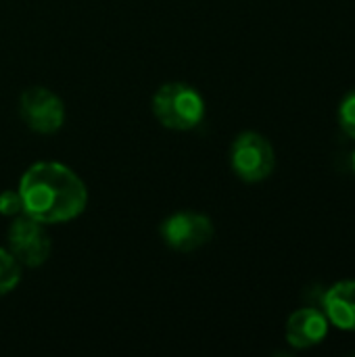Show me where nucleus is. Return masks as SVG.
<instances>
[{
    "label": "nucleus",
    "instance_id": "nucleus-9",
    "mask_svg": "<svg viewBox=\"0 0 355 357\" xmlns=\"http://www.w3.org/2000/svg\"><path fill=\"white\" fill-rule=\"evenodd\" d=\"M21 282V266L19 261L0 247V297L8 295Z\"/></svg>",
    "mask_w": 355,
    "mask_h": 357
},
{
    "label": "nucleus",
    "instance_id": "nucleus-10",
    "mask_svg": "<svg viewBox=\"0 0 355 357\" xmlns=\"http://www.w3.org/2000/svg\"><path fill=\"white\" fill-rule=\"evenodd\" d=\"M339 126L349 138L355 140V88L343 96L339 105Z\"/></svg>",
    "mask_w": 355,
    "mask_h": 357
},
{
    "label": "nucleus",
    "instance_id": "nucleus-5",
    "mask_svg": "<svg viewBox=\"0 0 355 357\" xmlns=\"http://www.w3.org/2000/svg\"><path fill=\"white\" fill-rule=\"evenodd\" d=\"M8 253L25 268H40L48 261L52 243L44 230V224L31 220L29 215H17L8 228Z\"/></svg>",
    "mask_w": 355,
    "mask_h": 357
},
{
    "label": "nucleus",
    "instance_id": "nucleus-12",
    "mask_svg": "<svg viewBox=\"0 0 355 357\" xmlns=\"http://www.w3.org/2000/svg\"><path fill=\"white\" fill-rule=\"evenodd\" d=\"M354 172H355V153H354Z\"/></svg>",
    "mask_w": 355,
    "mask_h": 357
},
{
    "label": "nucleus",
    "instance_id": "nucleus-3",
    "mask_svg": "<svg viewBox=\"0 0 355 357\" xmlns=\"http://www.w3.org/2000/svg\"><path fill=\"white\" fill-rule=\"evenodd\" d=\"M230 167L247 184L264 182L276 167V153L272 142L257 132H243L230 146Z\"/></svg>",
    "mask_w": 355,
    "mask_h": 357
},
{
    "label": "nucleus",
    "instance_id": "nucleus-8",
    "mask_svg": "<svg viewBox=\"0 0 355 357\" xmlns=\"http://www.w3.org/2000/svg\"><path fill=\"white\" fill-rule=\"evenodd\" d=\"M322 307L328 324L345 333H355V280L333 284L322 297Z\"/></svg>",
    "mask_w": 355,
    "mask_h": 357
},
{
    "label": "nucleus",
    "instance_id": "nucleus-7",
    "mask_svg": "<svg viewBox=\"0 0 355 357\" xmlns=\"http://www.w3.org/2000/svg\"><path fill=\"white\" fill-rule=\"evenodd\" d=\"M287 341L295 349H310L320 345L328 335V318L316 307H303L287 320Z\"/></svg>",
    "mask_w": 355,
    "mask_h": 357
},
{
    "label": "nucleus",
    "instance_id": "nucleus-6",
    "mask_svg": "<svg viewBox=\"0 0 355 357\" xmlns=\"http://www.w3.org/2000/svg\"><path fill=\"white\" fill-rule=\"evenodd\" d=\"M19 115L31 132L54 134L65 123V105L52 90L31 86L19 98Z\"/></svg>",
    "mask_w": 355,
    "mask_h": 357
},
{
    "label": "nucleus",
    "instance_id": "nucleus-2",
    "mask_svg": "<svg viewBox=\"0 0 355 357\" xmlns=\"http://www.w3.org/2000/svg\"><path fill=\"white\" fill-rule=\"evenodd\" d=\"M153 115L157 121L174 132L195 130L205 117V100L188 84L169 82L163 84L153 96Z\"/></svg>",
    "mask_w": 355,
    "mask_h": 357
},
{
    "label": "nucleus",
    "instance_id": "nucleus-1",
    "mask_svg": "<svg viewBox=\"0 0 355 357\" xmlns=\"http://www.w3.org/2000/svg\"><path fill=\"white\" fill-rule=\"evenodd\" d=\"M19 195L25 215L44 226L71 222L88 205V188L82 178L67 165L52 161L31 165L19 182Z\"/></svg>",
    "mask_w": 355,
    "mask_h": 357
},
{
    "label": "nucleus",
    "instance_id": "nucleus-11",
    "mask_svg": "<svg viewBox=\"0 0 355 357\" xmlns=\"http://www.w3.org/2000/svg\"><path fill=\"white\" fill-rule=\"evenodd\" d=\"M23 199L19 190H2L0 192V215L6 218H17L23 215Z\"/></svg>",
    "mask_w": 355,
    "mask_h": 357
},
{
    "label": "nucleus",
    "instance_id": "nucleus-4",
    "mask_svg": "<svg viewBox=\"0 0 355 357\" xmlns=\"http://www.w3.org/2000/svg\"><path fill=\"white\" fill-rule=\"evenodd\" d=\"M161 241L178 251V253H192L203 249L216 234L213 222L197 211H178L163 220L161 228Z\"/></svg>",
    "mask_w": 355,
    "mask_h": 357
}]
</instances>
